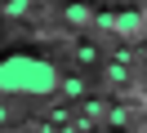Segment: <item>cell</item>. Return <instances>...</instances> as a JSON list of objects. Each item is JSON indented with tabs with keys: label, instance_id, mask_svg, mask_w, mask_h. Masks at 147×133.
Returning a JSON list of instances; mask_svg holds the SVG:
<instances>
[{
	"label": "cell",
	"instance_id": "obj_1",
	"mask_svg": "<svg viewBox=\"0 0 147 133\" xmlns=\"http://www.w3.org/2000/svg\"><path fill=\"white\" fill-rule=\"evenodd\" d=\"M58 89V67L36 53H9L0 58V93L9 98H49Z\"/></svg>",
	"mask_w": 147,
	"mask_h": 133
},
{
	"label": "cell",
	"instance_id": "obj_2",
	"mask_svg": "<svg viewBox=\"0 0 147 133\" xmlns=\"http://www.w3.org/2000/svg\"><path fill=\"white\" fill-rule=\"evenodd\" d=\"M111 31H116V35H129V40H138V35H143V13H138V9L129 13V9H125V13L111 22Z\"/></svg>",
	"mask_w": 147,
	"mask_h": 133
},
{
	"label": "cell",
	"instance_id": "obj_3",
	"mask_svg": "<svg viewBox=\"0 0 147 133\" xmlns=\"http://www.w3.org/2000/svg\"><path fill=\"white\" fill-rule=\"evenodd\" d=\"M67 22L71 27H89L94 22V9L89 5H67Z\"/></svg>",
	"mask_w": 147,
	"mask_h": 133
},
{
	"label": "cell",
	"instance_id": "obj_4",
	"mask_svg": "<svg viewBox=\"0 0 147 133\" xmlns=\"http://www.w3.org/2000/svg\"><path fill=\"white\" fill-rule=\"evenodd\" d=\"M76 62H80V67H94V62H98V49H94V44H76Z\"/></svg>",
	"mask_w": 147,
	"mask_h": 133
},
{
	"label": "cell",
	"instance_id": "obj_5",
	"mask_svg": "<svg viewBox=\"0 0 147 133\" xmlns=\"http://www.w3.org/2000/svg\"><path fill=\"white\" fill-rule=\"evenodd\" d=\"M107 80H116V84H125V80H129V71L120 67V62H111V71H107Z\"/></svg>",
	"mask_w": 147,
	"mask_h": 133
},
{
	"label": "cell",
	"instance_id": "obj_6",
	"mask_svg": "<svg viewBox=\"0 0 147 133\" xmlns=\"http://www.w3.org/2000/svg\"><path fill=\"white\" fill-rule=\"evenodd\" d=\"M27 5L31 0H9V13H27Z\"/></svg>",
	"mask_w": 147,
	"mask_h": 133
},
{
	"label": "cell",
	"instance_id": "obj_7",
	"mask_svg": "<svg viewBox=\"0 0 147 133\" xmlns=\"http://www.w3.org/2000/svg\"><path fill=\"white\" fill-rule=\"evenodd\" d=\"M0 124H9V106H5V102H0Z\"/></svg>",
	"mask_w": 147,
	"mask_h": 133
},
{
	"label": "cell",
	"instance_id": "obj_8",
	"mask_svg": "<svg viewBox=\"0 0 147 133\" xmlns=\"http://www.w3.org/2000/svg\"><path fill=\"white\" fill-rule=\"evenodd\" d=\"M134 5H143V0H134Z\"/></svg>",
	"mask_w": 147,
	"mask_h": 133
}]
</instances>
